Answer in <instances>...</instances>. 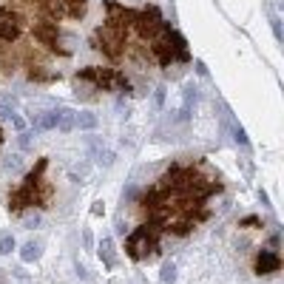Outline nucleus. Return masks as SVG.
<instances>
[{
    "instance_id": "1",
    "label": "nucleus",
    "mask_w": 284,
    "mask_h": 284,
    "mask_svg": "<svg viewBox=\"0 0 284 284\" xmlns=\"http://www.w3.org/2000/svg\"><path fill=\"white\" fill-rule=\"evenodd\" d=\"M219 190V173H208V165H170L139 199L145 213L142 225L159 239L165 233H190L202 219H208L205 205Z\"/></svg>"
},
{
    "instance_id": "2",
    "label": "nucleus",
    "mask_w": 284,
    "mask_h": 284,
    "mask_svg": "<svg viewBox=\"0 0 284 284\" xmlns=\"http://www.w3.org/2000/svg\"><path fill=\"white\" fill-rule=\"evenodd\" d=\"M46 159H40L37 168H34L32 173L23 179V185L17 188L15 193L9 196V208H12V213H23L26 208H46L51 199V185L43 179V173H46Z\"/></svg>"
},
{
    "instance_id": "3",
    "label": "nucleus",
    "mask_w": 284,
    "mask_h": 284,
    "mask_svg": "<svg viewBox=\"0 0 284 284\" xmlns=\"http://www.w3.org/2000/svg\"><path fill=\"white\" fill-rule=\"evenodd\" d=\"M156 250H159V236L151 233L145 225H139L134 233L128 236V242H125V253H128L134 262L151 259V256H156Z\"/></svg>"
},
{
    "instance_id": "4",
    "label": "nucleus",
    "mask_w": 284,
    "mask_h": 284,
    "mask_svg": "<svg viewBox=\"0 0 284 284\" xmlns=\"http://www.w3.org/2000/svg\"><path fill=\"white\" fill-rule=\"evenodd\" d=\"M282 270V256L276 250H262V256L256 259V273L267 276V273H279Z\"/></svg>"
},
{
    "instance_id": "5",
    "label": "nucleus",
    "mask_w": 284,
    "mask_h": 284,
    "mask_svg": "<svg viewBox=\"0 0 284 284\" xmlns=\"http://www.w3.org/2000/svg\"><path fill=\"white\" fill-rule=\"evenodd\" d=\"M57 119H60V111H49L46 117H37L34 119V131H51V128H57Z\"/></svg>"
},
{
    "instance_id": "6",
    "label": "nucleus",
    "mask_w": 284,
    "mask_h": 284,
    "mask_svg": "<svg viewBox=\"0 0 284 284\" xmlns=\"http://www.w3.org/2000/svg\"><path fill=\"white\" fill-rule=\"evenodd\" d=\"M74 111H68V108H60V119H57V131L60 134H68V131H74Z\"/></svg>"
},
{
    "instance_id": "7",
    "label": "nucleus",
    "mask_w": 284,
    "mask_h": 284,
    "mask_svg": "<svg viewBox=\"0 0 284 284\" xmlns=\"http://www.w3.org/2000/svg\"><path fill=\"white\" fill-rule=\"evenodd\" d=\"M196 102V88L193 85H185V102H182V111H179V119H190V105Z\"/></svg>"
},
{
    "instance_id": "8",
    "label": "nucleus",
    "mask_w": 284,
    "mask_h": 284,
    "mask_svg": "<svg viewBox=\"0 0 284 284\" xmlns=\"http://www.w3.org/2000/svg\"><path fill=\"white\" fill-rule=\"evenodd\" d=\"M74 128H80V131H94V128H97V114H88V111L77 114V117H74Z\"/></svg>"
},
{
    "instance_id": "9",
    "label": "nucleus",
    "mask_w": 284,
    "mask_h": 284,
    "mask_svg": "<svg viewBox=\"0 0 284 284\" xmlns=\"http://www.w3.org/2000/svg\"><path fill=\"white\" fill-rule=\"evenodd\" d=\"M66 6H68V17L80 20L85 15V9H88V0H66Z\"/></svg>"
},
{
    "instance_id": "10",
    "label": "nucleus",
    "mask_w": 284,
    "mask_h": 284,
    "mask_svg": "<svg viewBox=\"0 0 284 284\" xmlns=\"http://www.w3.org/2000/svg\"><path fill=\"white\" fill-rule=\"evenodd\" d=\"M100 256H102V262H105V267H108V270L114 267V256H111V239H102Z\"/></svg>"
},
{
    "instance_id": "11",
    "label": "nucleus",
    "mask_w": 284,
    "mask_h": 284,
    "mask_svg": "<svg viewBox=\"0 0 284 284\" xmlns=\"http://www.w3.org/2000/svg\"><path fill=\"white\" fill-rule=\"evenodd\" d=\"M37 256H40V247H37L34 242H29V245H23V250H20V259H23V262H34Z\"/></svg>"
},
{
    "instance_id": "12",
    "label": "nucleus",
    "mask_w": 284,
    "mask_h": 284,
    "mask_svg": "<svg viewBox=\"0 0 284 284\" xmlns=\"http://www.w3.org/2000/svg\"><path fill=\"white\" fill-rule=\"evenodd\" d=\"M12 250H15V236L3 233V236H0V253L6 256V253H12Z\"/></svg>"
},
{
    "instance_id": "13",
    "label": "nucleus",
    "mask_w": 284,
    "mask_h": 284,
    "mask_svg": "<svg viewBox=\"0 0 284 284\" xmlns=\"http://www.w3.org/2000/svg\"><path fill=\"white\" fill-rule=\"evenodd\" d=\"M176 279V265H165L162 267V284H170Z\"/></svg>"
},
{
    "instance_id": "14",
    "label": "nucleus",
    "mask_w": 284,
    "mask_h": 284,
    "mask_svg": "<svg viewBox=\"0 0 284 284\" xmlns=\"http://www.w3.org/2000/svg\"><path fill=\"white\" fill-rule=\"evenodd\" d=\"M17 145L26 151L29 145H32V134H29V131H20V134H17Z\"/></svg>"
},
{
    "instance_id": "15",
    "label": "nucleus",
    "mask_w": 284,
    "mask_h": 284,
    "mask_svg": "<svg viewBox=\"0 0 284 284\" xmlns=\"http://www.w3.org/2000/svg\"><path fill=\"white\" fill-rule=\"evenodd\" d=\"M153 102H156V108H162V102H165V88H162V85L156 88V94H153Z\"/></svg>"
},
{
    "instance_id": "16",
    "label": "nucleus",
    "mask_w": 284,
    "mask_h": 284,
    "mask_svg": "<svg viewBox=\"0 0 284 284\" xmlns=\"http://www.w3.org/2000/svg\"><path fill=\"white\" fill-rule=\"evenodd\" d=\"M270 26H273V34H276V40H282V26H279V17H273V20H270Z\"/></svg>"
},
{
    "instance_id": "17",
    "label": "nucleus",
    "mask_w": 284,
    "mask_h": 284,
    "mask_svg": "<svg viewBox=\"0 0 284 284\" xmlns=\"http://www.w3.org/2000/svg\"><path fill=\"white\" fill-rule=\"evenodd\" d=\"M233 134H236V142H239V145H247V136H245V131H242V128H236Z\"/></svg>"
},
{
    "instance_id": "18",
    "label": "nucleus",
    "mask_w": 284,
    "mask_h": 284,
    "mask_svg": "<svg viewBox=\"0 0 284 284\" xmlns=\"http://www.w3.org/2000/svg\"><path fill=\"white\" fill-rule=\"evenodd\" d=\"M9 119H12V125H15L17 131H23V128H26V122H23V119H20V117H15V114H12V117H9Z\"/></svg>"
},
{
    "instance_id": "19",
    "label": "nucleus",
    "mask_w": 284,
    "mask_h": 284,
    "mask_svg": "<svg viewBox=\"0 0 284 284\" xmlns=\"http://www.w3.org/2000/svg\"><path fill=\"white\" fill-rule=\"evenodd\" d=\"M6 168H9V170H15V168H20V156H12V159L6 162Z\"/></svg>"
},
{
    "instance_id": "20",
    "label": "nucleus",
    "mask_w": 284,
    "mask_h": 284,
    "mask_svg": "<svg viewBox=\"0 0 284 284\" xmlns=\"http://www.w3.org/2000/svg\"><path fill=\"white\" fill-rule=\"evenodd\" d=\"M83 245H85V247H91V245H94V239H91V233H88V230L83 233Z\"/></svg>"
},
{
    "instance_id": "21",
    "label": "nucleus",
    "mask_w": 284,
    "mask_h": 284,
    "mask_svg": "<svg viewBox=\"0 0 284 284\" xmlns=\"http://www.w3.org/2000/svg\"><path fill=\"white\" fill-rule=\"evenodd\" d=\"M196 71H199V77H208V68H205V63H196Z\"/></svg>"
},
{
    "instance_id": "22",
    "label": "nucleus",
    "mask_w": 284,
    "mask_h": 284,
    "mask_svg": "<svg viewBox=\"0 0 284 284\" xmlns=\"http://www.w3.org/2000/svg\"><path fill=\"white\" fill-rule=\"evenodd\" d=\"M0 145H3V134H0Z\"/></svg>"
}]
</instances>
